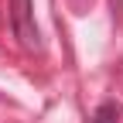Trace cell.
<instances>
[{
	"instance_id": "cell-2",
	"label": "cell",
	"mask_w": 123,
	"mask_h": 123,
	"mask_svg": "<svg viewBox=\"0 0 123 123\" xmlns=\"http://www.w3.org/2000/svg\"><path fill=\"white\" fill-rule=\"evenodd\" d=\"M92 123H120V106L113 99H106L96 106V113H92Z\"/></svg>"
},
{
	"instance_id": "cell-1",
	"label": "cell",
	"mask_w": 123,
	"mask_h": 123,
	"mask_svg": "<svg viewBox=\"0 0 123 123\" xmlns=\"http://www.w3.org/2000/svg\"><path fill=\"white\" fill-rule=\"evenodd\" d=\"M10 24H14V34L21 38L24 48H31V51L41 48V34L34 24V4L31 0H10Z\"/></svg>"
}]
</instances>
